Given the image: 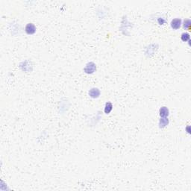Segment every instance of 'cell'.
<instances>
[{"instance_id":"cell-1","label":"cell","mask_w":191,"mask_h":191,"mask_svg":"<svg viewBox=\"0 0 191 191\" xmlns=\"http://www.w3.org/2000/svg\"><path fill=\"white\" fill-rule=\"evenodd\" d=\"M36 31H37V28H36V26L34 25V24H33V23H28L25 25V32H26L27 34H29V35L34 34L36 32Z\"/></svg>"},{"instance_id":"cell-2","label":"cell","mask_w":191,"mask_h":191,"mask_svg":"<svg viewBox=\"0 0 191 191\" xmlns=\"http://www.w3.org/2000/svg\"><path fill=\"white\" fill-rule=\"evenodd\" d=\"M96 69V64L93 62H90L86 65V67L84 69V71L87 74H91V73L94 72Z\"/></svg>"},{"instance_id":"cell-3","label":"cell","mask_w":191,"mask_h":191,"mask_svg":"<svg viewBox=\"0 0 191 191\" xmlns=\"http://www.w3.org/2000/svg\"><path fill=\"white\" fill-rule=\"evenodd\" d=\"M181 20L180 18H175V19H173L172 21H171V23H170V25H171V28L174 30H177V29H179L181 26Z\"/></svg>"},{"instance_id":"cell-4","label":"cell","mask_w":191,"mask_h":191,"mask_svg":"<svg viewBox=\"0 0 191 191\" xmlns=\"http://www.w3.org/2000/svg\"><path fill=\"white\" fill-rule=\"evenodd\" d=\"M89 96L93 99L99 98V96H100V90H99L98 88L93 87V88H92V89H90L89 90Z\"/></svg>"},{"instance_id":"cell-5","label":"cell","mask_w":191,"mask_h":191,"mask_svg":"<svg viewBox=\"0 0 191 191\" xmlns=\"http://www.w3.org/2000/svg\"><path fill=\"white\" fill-rule=\"evenodd\" d=\"M169 109L167 107H162L160 108L159 113H160V117H167L169 116Z\"/></svg>"},{"instance_id":"cell-6","label":"cell","mask_w":191,"mask_h":191,"mask_svg":"<svg viewBox=\"0 0 191 191\" xmlns=\"http://www.w3.org/2000/svg\"><path fill=\"white\" fill-rule=\"evenodd\" d=\"M169 124V120L167 117H161L159 121V125L160 128H164Z\"/></svg>"},{"instance_id":"cell-7","label":"cell","mask_w":191,"mask_h":191,"mask_svg":"<svg viewBox=\"0 0 191 191\" xmlns=\"http://www.w3.org/2000/svg\"><path fill=\"white\" fill-rule=\"evenodd\" d=\"M113 110V105L111 103V102H107L105 104V109H104V111L106 114H108L110 113L111 112V111Z\"/></svg>"},{"instance_id":"cell-8","label":"cell","mask_w":191,"mask_h":191,"mask_svg":"<svg viewBox=\"0 0 191 191\" xmlns=\"http://www.w3.org/2000/svg\"><path fill=\"white\" fill-rule=\"evenodd\" d=\"M181 39L183 42H187V41H189L190 40V34L187 32H184L183 34H181Z\"/></svg>"},{"instance_id":"cell-9","label":"cell","mask_w":191,"mask_h":191,"mask_svg":"<svg viewBox=\"0 0 191 191\" xmlns=\"http://www.w3.org/2000/svg\"><path fill=\"white\" fill-rule=\"evenodd\" d=\"M190 26H191V23L190 20H185L184 22V24H183V27L184 29L186 30H190Z\"/></svg>"},{"instance_id":"cell-10","label":"cell","mask_w":191,"mask_h":191,"mask_svg":"<svg viewBox=\"0 0 191 191\" xmlns=\"http://www.w3.org/2000/svg\"><path fill=\"white\" fill-rule=\"evenodd\" d=\"M157 23H159L160 25H164V23H166V20L164 18H158L157 19Z\"/></svg>"},{"instance_id":"cell-11","label":"cell","mask_w":191,"mask_h":191,"mask_svg":"<svg viewBox=\"0 0 191 191\" xmlns=\"http://www.w3.org/2000/svg\"><path fill=\"white\" fill-rule=\"evenodd\" d=\"M187 132H188V133H190V126H189V125L187 127Z\"/></svg>"}]
</instances>
